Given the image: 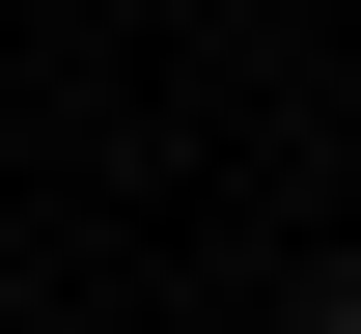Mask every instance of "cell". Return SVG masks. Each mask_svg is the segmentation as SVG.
I'll use <instances>...</instances> for the list:
<instances>
[{"mask_svg":"<svg viewBox=\"0 0 361 334\" xmlns=\"http://www.w3.org/2000/svg\"><path fill=\"white\" fill-rule=\"evenodd\" d=\"M306 334H361V251H334V279H306Z\"/></svg>","mask_w":361,"mask_h":334,"instance_id":"1","label":"cell"}]
</instances>
